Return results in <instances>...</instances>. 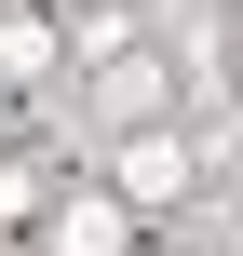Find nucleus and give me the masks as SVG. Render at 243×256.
I'll return each mask as SVG.
<instances>
[{
  "mask_svg": "<svg viewBox=\"0 0 243 256\" xmlns=\"http://www.w3.org/2000/svg\"><path fill=\"white\" fill-rule=\"evenodd\" d=\"M108 189H122L135 216H162V202H189V189H203V162H189V135H176V122H135V135L108 148Z\"/></svg>",
  "mask_w": 243,
  "mask_h": 256,
  "instance_id": "1",
  "label": "nucleus"
},
{
  "mask_svg": "<svg viewBox=\"0 0 243 256\" xmlns=\"http://www.w3.org/2000/svg\"><path fill=\"white\" fill-rule=\"evenodd\" d=\"M135 230H149V216H135L108 176H95V189H54V216H41V256H135Z\"/></svg>",
  "mask_w": 243,
  "mask_h": 256,
  "instance_id": "2",
  "label": "nucleus"
},
{
  "mask_svg": "<svg viewBox=\"0 0 243 256\" xmlns=\"http://www.w3.org/2000/svg\"><path fill=\"white\" fill-rule=\"evenodd\" d=\"M162 94H176V68H162V54H149V40H135V54H108V68H95V108H108V122H122V135H135V122H162Z\"/></svg>",
  "mask_w": 243,
  "mask_h": 256,
  "instance_id": "3",
  "label": "nucleus"
},
{
  "mask_svg": "<svg viewBox=\"0 0 243 256\" xmlns=\"http://www.w3.org/2000/svg\"><path fill=\"white\" fill-rule=\"evenodd\" d=\"M54 54H68V27H54L41 0H27V14H0V81H14V94H27V81H41Z\"/></svg>",
  "mask_w": 243,
  "mask_h": 256,
  "instance_id": "4",
  "label": "nucleus"
},
{
  "mask_svg": "<svg viewBox=\"0 0 243 256\" xmlns=\"http://www.w3.org/2000/svg\"><path fill=\"white\" fill-rule=\"evenodd\" d=\"M54 27H68V54H95V68H108V54H135V14H122V0H68Z\"/></svg>",
  "mask_w": 243,
  "mask_h": 256,
  "instance_id": "5",
  "label": "nucleus"
},
{
  "mask_svg": "<svg viewBox=\"0 0 243 256\" xmlns=\"http://www.w3.org/2000/svg\"><path fill=\"white\" fill-rule=\"evenodd\" d=\"M27 202H54V189H41V162H0V216H27Z\"/></svg>",
  "mask_w": 243,
  "mask_h": 256,
  "instance_id": "6",
  "label": "nucleus"
},
{
  "mask_svg": "<svg viewBox=\"0 0 243 256\" xmlns=\"http://www.w3.org/2000/svg\"><path fill=\"white\" fill-rule=\"evenodd\" d=\"M0 162H14V94H0Z\"/></svg>",
  "mask_w": 243,
  "mask_h": 256,
  "instance_id": "7",
  "label": "nucleus"
},
{
  "mask_svg": "<svg viewBox=\"0 0 243 256\" xmlns=\"http://www.w3.org/2000/svg\"><path fill=\"white\" fill-rule=\"evenodd\" d=\"M176 256H230V243H176Z\"/></svg>",
  "mask_w": 243,
  "mask_h": 256,
  "instance_id": "8",
  "label": "nucleus"
}]
</instances>
